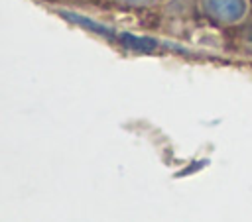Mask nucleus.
<instances>
[{
  "mask_svg": "<svg viewBox=\"0 0 252 222\" xmlns=\"http://www.w3.org/2000/svg\"><path fill=\"white\" fill-rule=\"evenodd\" d=\"M203 8L209 18L220 24H234L242 20L246 12L244 0H203Z\"/></svg>",
  "mask_w": 252,
  "mask_h": 222,
  "instance_id": "1",
  "label": "nucleus"
},
{
  "mask_svg": "<svg viewBox=\"0 0 252 222\" xmlns=\"http://www.w3.org/2000/svg\"><path fill=\"white\" fill-rule=\"evenodd\" d=\"M122 2L132 4V6H140V4H146V2H150V0H122Z\"/></svg>",
  "mask_w": 252,
  "mask_h": 222,
  "instance_id": "2",
  "label": "nucleus"
}]
</instances>
